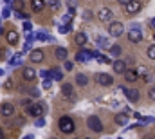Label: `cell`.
Listing matches in <instances>:
<instances>
[{"instance_id":"f35d334b","label":"cell","mask_w":155,"mask_h":139,"mask_svg":"<svg viewBox=\"0 0 155 139\" xmlns=\"http://www.w3.org/2000/svg\"><path fill=\"white\" fill-rule=\"evenodd\" d=\"M15 15L18 18H22V20H27V13H24V11H15Z\"/></svg>"},{"instance_id":"e575fe53","label":"cell","mask_w":155,"mask_h":139,"mask_svg":"<svg viewBox=\"0 0 155 139\" xmlns=\"http://www.w3.org/2000/svg\"><path fill=\"white\" fill-rule=\"evenodd\" d=\"M0 15H2V18H9V16H11V7H9V5H5V7L2 9V13H0Z\"/></svg>"},{"instance_id":"603a6c76","label":"cell","mask_w":155,"mask_h":139,"mask_svg":"<svg viewBox=\"0 0 155 139\" xmlns=\"http://www.w3.org/2000/svg\"><path fill=\"white\" fill-rule=\"evenodd\" d=\"M51 80L52 81H61L63 80V72H61V69H51Z\"/></svg>"},{"instance_id":"8d00e7d4","label":"cell","mask_w":155,"mask_h":139,"mask_svg":"<svg viewBox=\"0 0 155 139\" xmlns=\"http://www.w3.org/2000/svg\"><path fill=\"white\" fill-rule=\"evenodd\" d=\"M38 76H40V78H43V80H49V78H51V69H49V70H40Z\"/></svg>"},{"instance_id":"f1b7e54d","label":"cell","mask_w":155,"mask_h":139,"mask_svg":"<svg viewBox=\"0 0 155 139\" xmlns=\"http://www.w3.org/2000/svg\"><path fill=\"white\" fill-rule=\"evenodd\" d=\"M60 33H61V35H69V33H72V25H71V24L60 25Z\"/></svg>"},{"instance_id":"d6a6232c","label":"cell","mask_w":155,"mask_h":139,"mask_svg":"<svg viewBox=\"0 0 155 139\" xmlns=\"http://www.w3.org/2000/svg\"><path fill=\"white\" fill-rule=\"evenodd\" d=\"M22 7H24V2L22 0H13V9L15 11H22Z\"/></svg>"},{"instance_id":"c3c4849f","label":"cell","mask_w":155,"mask_h":139,"mask_svg":"<svg viewBox=\"0 0 155 139\" xmlns=\"http://www.w3.org/2000/svg\"><path fill=\"white\" fill-rule=\"evenodd\" d=\"M0 139H5V134H4V128L0 127Z\"/></svg>"},{"instance_id":"7402d4cb","label":"cell","mask_w":155,"mask_h":139,"mask_svg":"<svg viewBox=\"0 0 155 139\" xmlns=\"http://www.w3.org/2000/svg\"><path fill=\"white\" fill-rule=\"evenodd\" d=\"M61 92H63V96L72 98V96H74V87H72L71 83H63V85H61Z\"/></svg>"},{"instance_id":"5bb4252c","label":"cell","mask_w":155,"mask_h":139,"mask_svg":"<svg viewBox=\"0 0 155 139\" xmlns=\"http://www.w3.org/2000/svg\"><path fill=\"white\" fill-rule=\"evenodd\" d=\"M5 40H7L9 45H16L18 40H20V35H18L16 31H7V33H5Z\"/></svg>"},{"instance_id":"836d02e7","label":"cell","mask_w":155,"mask_h":139,"mask_svg":"<svg viewBox=\"0 0 155 139\" xmlns=\"http://www.w3.org/2000/svg\"><path fill=\"white\" fill-rule=\"evenodd\" d=\"M146 54H148V58H150V60H155V43H153V45H150V47H148Z\"/></svg>"},{"instance_id":"7a4b0ae2","label":"cell","mask_w":155,"mask_h":139,"mask_svg":"<svg viewBox=\"0 0 155 139\" xmlns=\"http://www.w3.org/2000/svg\"><path fill=\"white\" fill-rule=\"evenodd\" d=\"M128 40L132 43H139L143 40V31H141V25L139 24H132V27L128 29Z\"/></svg>"},{"instance_id":"9f6ffc18","label":"cell","mask_w":155,"mask_h":139,"mask_svg":"<svg viewBox=\"0 0 155 139\" xmlns=\"http://www.w3.org/2000/svg\"><path fill=\"white\" fill-rule=\"evenodd\" d=\"M119 139H123V137H119Z\"/></svg>"},{"instance_id":"f5cc1de1","label":"cell","mask_w":155,"mask_h":139,"mask_svg":"<svg viewBox=\"0 0 155 139\" xmlns=\"http://www.w3.org/2000/svg\"><path fill=\"white\" fill-rule=\"evenodd\" d=\"M2 33H4V29H2V24H0V35H2Z\"/></svg>"},{"instance_id":"7dc6e473","label":"cell","mask_w":155,"mask_h":139,"mask_svg":"<svg viewBox=\"0 0 155 139\" xmlns=\"http://www.w3.org/2000/svg\"><path fill=\"white\" fill-rule=\"evenodd\" d=\"M117 2H119V4H121V5H126V4H130V2H132V0H117Z\"/></svg>"},{"instance_id":"ba28073f","label":"cell","mask_w":155,"mask_h":139,"mask_svg":"<svg viewBox=\"0 0 155 139\" xmlns=\"http://www.w3.org/2000/svg\"><path fill=\"white\" fill-rule=\"evenodd\" d=\"M141 7H143V4L139 0H132L130 4L124 5V11H126V15H135V13L141 11Z\"/></svg>"},{"instance_id":"bcb514c9","label":"cell","mask_w":155,"mask_h":139,"mask_svg":"<svg viewBox=\"0 0 155 139\" xmlns=\"http://www.w3.org/2000/svg\"><path fill=\"white\" fill-rule=\"evenodd\" d=\"M67 5H69V7H74V5H76V0H67Z\"/></svg>"},{"instance_id":"44dd1931","label":"cell","mask_w":155,"mask_h":139,"mask_svg":"<svg viewBox=\"0 0 155 139\" xmlns=\"http://www.w3.org/2000/svg\"><path fill=\"white\" fill-rule=\"evenodd\" d=\"M31 7L35 13H41L45 7V0H31Z\"/></svg>"},{"instance_id":"681fc988","label":"cell","mask_w":155,"mask_h":139,"mask_svg":"<svg viewBox=\"0 0 155 139\" xmlns=\"http://www.w3.org/2000/svg\"><path fill=\"white\" fill-rule=\"evenodd\" d=\"M150 27H152V29H155V18H152V20H150Z\"/></svg>"},{"instance_id":"4fadbf2b","label":"cell","mask_w":155,"mask_h":139,"mask_svg":"<svg viewBox=\"0 0 155 139\" xmlns=\"http://www.w3.org/2000/svg\"><path fill=\"white\" fill-rule=\"evenodd\" d=\"M112 67H114V72H117V74H124V72H126V62L116 60V62H112Z\"/></svg>"},{"instance_id":"277c9868","label":"cell","mask_w":155,"mask_h":139,"mask_svg":"<svg viewBox=\"0 0 155 139\" xmlns=\"http://www.w3.org/2000/svg\"><path fill=\"white\" fill-rule=\"evenodd\" d=\"M87 127H88L92 132H101V130H103V123H101V119H99L97 116H90V117L87 119Z\"/></svg>"},{"instance_id":"52a82bcc","label":"cell","mask_w":155,"mask_h":139,"mask_svg":"<svg viewBox=\"0 0 155 139\" xmlns=\"http://www.w3.org/2000/svg\"><path fill=\"white\" fill-rule=\"evenodd\" d=\"M97 18H99L101 22H112L114 13H112V9H110V7H101V9H99V13H97Z\"/></svg>"},{"instance_id":"ac0fdd59","label":"cell","mask_w":155,"mask_h":139,"mask_svg":"<svg viewBox=\"0 0 155 139\" xmlns=\"http://www.w3.org/2000/svg\"><path fill=\"white\" fill-rule=\"evenodd\" d=\"M96 43H97V47H101V49H110L112 45H110V40L107 38V36H97L96 38Z\"/></svg>"},{"instance_id":"484cf974","label":"cell","mask_w":155,"mask_h":139,"mask_svg":"<svg viewBox=\"0 0 155 139\" xmlns=\"http://www.w3.org/2000/svg\"><path fill=\"white\" fill-rule=\"evenodd\" d=\"M76 83H78V85H81V87H85V85L88 83V78H87L85 74H81V72H79V74H76Z\"/></svg>"},{"instance_id":"7c38bea8","label":"cell","mask_w":155,"mask_h":139,"mask_svg":"<svg viewBox=\"0 0 155 139\" xmlns=\"http://www.w3.org/2000/svg\"><path fill=\"white\" fill-rule=\"evenodd\" d=\"M76 60L81 62V63H83V62H85V63L90 62V60H92V51H83V49H81V51L76 54Z\"/></svg>"},{"instance_id":"d4e9b609","label":"cell","mask_w":155,"mask_h":139,"mask_svg":"<svg viewBox=\"0 0 155 139\" xmlns=\"http://www.w3.org/2000/svg\"><path fill=\"white\" fill-rule=\"evenodd\" d=\"M116 123L117 125H128V114H117Z\"/></svg>"},{"instance_id":"2e32d148","label":"cell","mask_w":155,"mask_h":139,"mask_svg":"<svg viewBox=\"0 0 155 139\" xmlns=\"http://www.w3.org/2000/svg\"><path fill=\"white\" fill-rule=\"evenodd\" d=\"M74 42H76V45H79V47H85L87 42H88V38H87V35H85L83 31H79V33H76V36H74Z\"/></svg>"},{"instance_id":"ffe728a7","label":"cell","mask_w":155,"mask_h":139,"mask_svg":"<svg viewBox=\"0 0 155 139\" xmlns=\"http://www.w3.org/2000/svg\"><path fill=\"white\" fill-rule=\"evenodd\" d=\"M54 56H56L58 60L65 62V60H67V56H69V53H67V49H65V47H56V51H54Z\"/></svg>"},{"instance_id":"ab89813d","label":"cell","mask_w":155,"mask_h":139,"mask_svg":"<svg viewBox=\"0 0 155 139\" xmlns=\"http://www.w3.org/2000/svg\"><path fill=\"white\" fill-rule=\"evenodd\" d=\"M35 125H36V127H45V119H43V117H36V121H35Z\"/></svg>"},{"instance_id":"5b68a950","label":"cell","mask_w":155,"mask_h":139,"mask_svg":"<svg viewBox=\"0 0 155 139\" xmlns=\"http://www.w3.org/2000/svg\"><path fill=\"white\" fill-rule=\"evenodd\" d=\"M43 112V105L41 103H31L29 107H25V114L31 117H40Z\"/></svg>"},{"instance_id":"60d3db41","label":"cell","mask_w":155,"mask_h":139,"mask_svg":"<svg viewBox=\"0 0 155 139\" xmlns=\"http://www.w3.org/2000/svg\"><path fill=\"white\" fill-rule=\"evenodd\" d=\"M148 98H150L152 101H155V85L150 89V90H148Z\"/></svg>"},{"instance_id":"9a60e30c","label":"cell","mask_w":155,"mask_h":139,"mask_svg":"<svg viewBox=\"0 0 155 139\" xmlns=\"http://www.w3.org/2000/svg\"><path fill=\"white\" fill-rule=\"evenodd\" d=\"M7 62H9V65H11V67H20V65H22V62H24V54H22V53L13 54V58H9Z\"/></svg>"},{"instance_id":"3957f363","label":"cell","mask_w":155,"mask_h":139,"mask_svg":"<svg viewBox=\"0 0 155 139\" xmlns=\"http://www.w3.org/2000/svg\"><path fill=\"white\" fill-rule=\"evenodd\" d=\"M94 80H96V83L101 85V87H110V85H114V78H112L110 74H107V72H97V74L94 76Z\"/></svg>"},{"instance_id":"1f68e13d","label":"cell","mask_w":155,"mask_h":139,"mask_svg":"<svg viewBox=\"0 0 155 139\" xmlns=\"http://www.w3.org/2000/svg\"><path fill=\"white\" fill-rule=\"evenodd\" d=\"M137 74H139V76H144V80H148V69H146V67H143V65H141V67H137Z\"/></svg>"},{"instance_id":"d6986e66","label":"cell","mask_w":155,"mask_h":139,"mask_svg":"<svg viewBox=\"0 0 155 139\" xmlns=\"http://www.w3.org/2000/svg\"><path fill=\"white\" fill-rule=\"evenodd\" d=\"M22 76H24V80H27V81H33L38 74H36V70L31 69V67H25L24 69V72H22Z\"/></svg>"},{"instance_id":"cb8c5ba5","label":"cell","mask_w":155,"mask_h":139,"mask_svg":"<svg viewBox=\"0 0 155 139\" xmlns=\"http://www.w3.org/2000/svg\"><path fill=\"white\" fill-rule=\"evenodd\" d=\"M36 38H38V40H41V42H49V43L56 42V40H54L52 36H51V35H47L45 31H40V33H36Z\"/></svg>"},{"instance_id":"11a10c76","label":"cell","mask_w":155,"mask_h":139,"mask_svg":"<svg viewBox=\"0 0 155 139\" xmlns=\"http://www.w3.org/2000/svg\"><path fill=\"white\" fill-rule=\"evenodd\" d=\"M153 40H155V35H153Z\"/></svg>"},{"instance_id":"b9f144b4","label":"cell","mask_w":155,"mask_h":139,"mask_svg":"<svg viewBox=\"0 0 155 139\" xmlns=\"http://www.w3.org/2000/svg\"><path fill=\"white\" fill-rule=\"evenodd\" d=\"M25 38H27V43H31V42H35V38H36V35H33V33H25Z\"/></svg>"},{"instance_id":"f907efd6","label":"cell","mask_w":155,"mask_h":139,"mask_svg":"<svg viewBox=\"0 0 155 139\" xmlns=\"http://www.w3.org/2000/svg\"><path fill=\"white\" fill-rule=\"evenodd\" d=\"M24 139H35V136H33V134H29V136H25Z\"/></svg>"},{"instance_id":"83f0119b","label":"cell","mask_w":155,"mask_h":139,"mask_svg":"<svg viewBox=\"0 0 155 139\" xmlns=\"http://www.w3.org/2000/svg\"><path fill=\"white\" fill-rule=\"evenodd\" d=\"M47 4H49L51 11H58V9H60V5H61V2H60V0H49Z\"/></svg>"},{"instance_id":"6da1fadb","label":"cell","mask_w":155,"mask_h":139,"mask_svg":"<svg viewBox=\"0 0 155 139\" xmlns=\"http://www.w3.org/2000/svg\"><path fill=\"white\" fill-rule=\"evenodd\" d=\"M58 127H60V130H61L63 134H72V132H74V128H76L74 121H72L69 116H63V117H60V121H58Z\"/></svg>"},{"instance_id":"4316f807","label":"cell","mask_w":155,"mask_h":139,"mask_svg":"<svg viewBox=\"0 0 155 139\" xmlns=\"http://www.w3.org/2000/svg\"><path fill=\"white\" fill-rule=\"evenodd\" d=\"M72 18H74V15H72V13H67L65 16H61V20H60V25H65V24H71V22H72Z\"/></svg>"},{"instance_id":"7bdbcfd3","label":"cell","mask_w":155,"mask_h":139,"mask_svg":"<svg viewBox=\"0 0 155 139\" xmlns=\"http://www.w3.org/2000/svg\"><path fill=\"white\" fill-rule=\"evenodd\" d=\"M52 85V80H43V89H51Z\"/></svg>"},{"instance_id":"ee69618b","label":"cell","mask_w":155,"mask_h":139,"mask_svg":"<svg viewBox=\"0 0 155 139\" xmlns=\"http://www.w3.org/2000/svg\"><path fill=\"white\" fill-rule=\"evenodd\" d=\"M31 51H33V45L31 43H25L24 45V53H31Z\"/></svg>"},{"instance_id":"f6af8a7d","label":"cell","mask_w":155,"mask_h":139,"mask_svg":"<svg viewBox=\"0 0 155 139\" xmlns=\"http://www.w3.org/2000/svg\"><path fill=\"white\" fill-rule=\"evenodd\" d=\"M83 20H90V11H85L83 13Z\"/></svg>"},{"instance_id":"8992f818","label":"cell","mask_w":155,"mask_h":139,"mask_svg":"<svg viewBox=\"0 0 155 139\" xmlns=\"http://www.w3.org/2000/svg\"><path fill=\"white\" fill-rule=\"evenodd\" d=\"M108 33H110V36H114V38H119V36L124 33V25H123L121 22H110Z\"/></svg>"},{"instance_id":"d590c367","label":"cell","mask_w":155,"mask_h":139,"mask_svg":"<svg viewBox=\"0 0 155 139\" xmlns=\"http://www.w3.org/2000/svg\"><path fill=\"white\" fill-rule=\"evenodd\" d=\"M22 27H24V31H25V33H33V24H31L29 20H25Z\"/></svg>"},{"instance_id":"816d5d0a","label":"cell","mask_w":155,"mask_h":139,"mask_svg":"<svg viewBox=\"0 0 155 139\" xmlns=\"http://www.w3.org/2000/svg\"><path fill=\"white\" fill-rule=\"evenodd\" d=\"M4 74H5V70H4V69H0V76H4Z\"/></svg>"},{"instance_id":"f546056e","label":"cell","mask_w":155,"mask_h":139,"mask_svg":"<svg viewBox=\"0 0 155 139\" xmlns=\"http://www.w3.org/2000/svg\"><path fill=\"white\" fill-rule=\"evenodd\" d=\"M96 60H97L99 63H112V62H110V58H107V56H105V54H101V53H97Z\"/></svg>"},{"instance_id":"74e56055","label":"cell","mask_w":155,"mask_h":139,"mask_svg":"<svg viewBox=\"0 0 155 139\" xmlns=\"http://www.w3.org/2000/svg\"><path fill=\"white\" fill-rule=\"evenodd\" d=\"M63 67H65V70H72V69H74V63H72V62H69V60H65Z\"/></svg>"},{"instance_id":"30bf717a","label":"cell","mask_w":155,"mask_h":139,"mask_svg":"<svg viewBox=\"0 0 155 139\" xmlns=\"http://www.w3.org/2000/svg\"><path fill=\"white\" fill-rule=\"evenodd\" d=\"M123 92H124V96H126L128 101H132V103L139 101V90H135V89H124L123 87Z\"/></svg>"},{"instance_id":"8fae6325","label":"cell","mask_w":155,"mask_h":139,"mask_svg":"<svg viewBox=\"0 0 155 139\" xmlns=\"http://www.w3.org/2000/svg\"><path fill=\"white\" fill-rule=\"evenodd\" d=\"M29 60H31L33 63H41V62H43V51H41V49H33L31 54H29Z\"/></svg>"},{"instance_id":"9c48e42d","label":"cell","mask_w":155,"mask_h":139,"mask_svg":"<svg viewBox=\"0 0 155 139\" xmlns=\"http://www.w3.org/2000/svg\"><path fill=\"white\" fill-rule=\"evenodd\" d=\"M0 114L4 117H15V105L13 103H2L0 105Z\"/></svg>"},{"instance_id":"db71d44e","label":"cell","mask_w":155,"mask_h":139,"mask_svg":"<svg viewBox=\"0 0 155 139\" xmlns=\"http://www.w3.org/2000/svg\"><path fill=\"white\" fill-rule=\"evenodd\" d=\"M4 2H13V0H4Z\"/></svg>"},{"instance_id":"4dcf8cb0","label":"cell","mask_w":155,"mask_h":139,"mask_svg":"<svg viewBox=\"0 0 155 139\" xmlns=\"http://www.w3.org/2000/svg\"><path fill=\"white\" fill-rule=\"evenodd\" d=\"M108 51H110V54H112V56H119V54L123 53V49H121L119 45H112V47H110Z\"/></svg>"},{"instance_id":"e0dca14e","label":"cell","mask_w":155,"mask_h":139,"mask_svg":"<svg viewBox=\"0 0 155 139\" xmlns=\"http://www.w3.org/2000/svg\"><path fill=\"white\" fill-rule=\"evenodd\" d=\"M137 78H139V74H137L135 69H126V72H124V80L126 81L134 83V81H137Z\"/></svg>"}]
</instances>
